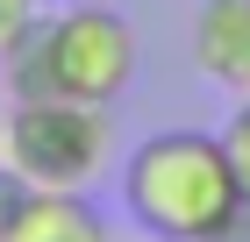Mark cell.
Here are the masks:
<instances>
[{
	"instance_id": "cell-9",
	"label": "cell",
	"mask_w": 250,
	"mask_h": 242,
	"mask_svg": "<svg viewBox=\"0 0 250 242\" xmlns=\"http://www.w3.org/2000/svg\"><path fill=\"white\" fill-rule=\"evenodd\" d=\"M21 200H29V186H21L15 171L0 164V235H7V221H15V214H21Z\"/></svg>"
},
{
	"instance_id": "cell-6",
	"label": "cell",
	"mask_w": 250,
	"mask_h": 242,
	"mask_svg": "<svg viewBox=\"0 0 250 242\" xmlns=\"http://www.w3.org/2000/svg\"><path fill=\"white\" fill-rule=\"evenodd\" d=\"M222 143H229V164H236V178L250 186V100H236V114H229V129H222Z\"/></svg>"
},
{
	"instance_id": "cell-5",
	"label": "cell",
	"mask_w": 250,
	"mask_h": 242,
	"mask_svg": "<svg viewBox=\"0 0 250 242\" xmlns=\"http://www.w3.org/2000/svg\"><path fill=\"white\" fill-rule=\"evenodd\" d=\"M0 242H107L86 192H29Z\"/></svg>"
},
{
	"instance_id": "cell-10",
	"label": "cell",
	"mask_w": 250,
	"mask_h": 242,
	"mask_svg": "<svg viewBox=\"0 0 250 242\" xmlns=\"http://www.w3.org/2000/svg\"><path fill=\"white\" fill-rule=\"evenodd\" d=\"M107 242H157V235H143V228H136V235H107Z\"/></svg>"
},
{
	"instance_id": "cell-7",
	"label": "cell",
	"mask_w": 250,
	"mask_h": 242,
	"mask_svg": "<svg viewBox=\"0 0 250 242\" xmlns=\"http://www.w3.org/2000/svg\"><path fill=\"white\" fill-rule=\"evenodd\" d=\"M36 15H43L36 0H0V57L15 50V43L29 36V29H36Z\"/></svg>"
},
{
	"instance_id": "cell-4",
	"label": "cell",
	"mask_w": 250,
	"mask_h": 242,
	"mask_svg": "<svg viewBox=\"0 0 250 242\" xmlns=\"http://www.w3.org/2000/svg\"><path fill=\"white\" fill-rule=\"evenodd\" d=\"M193 64L208 86L250 100V0H200L193 15Z\"/></svg>"
},
{
	"instance_id": "cell-3",
	"label": "cell",
	"mask_w": 250,
	"mask_h": 242,
	"mask_svg": "<svg viewBox=\"0 0 250 242\" xmlns=\"http://www.w3.org/2000/svg\"><path fill=\"white\" fill-rule=\"evenodd\" d=\"M107 107L79 100H15L0 121V164L29 192H86L107 164Z\"/></svg>"
},
{
	"instance_id": "cell-1",
	"label": "cell",
	"mask_w": 250,
	"mask_h": 242,
	"mask_svg": "<svg viewBox=\"0 0 250 242\" xmlns=\"http://www.w3.org/2000/svg\"><path fill=\"white\" fill-rule=\"evenodd\" d=\"M0 78L15 100H79L115 107L136 86V29L115 7H58L36 15V29L0 57Z\"/></svg>"
},
{
	"instance_id": "cell-2",
	"label": "cell",
	"mask_w": 250,
	"mask_h": 242,
	"mask_svg": "<svg viewBox=\"0 0 250 242\" xmlns=\"http://www.w3.org/2000/svg\"><path fill=\"white\" fill-rule=\"evenodd\" d=\"M236 192H243V178L229 164V143L208 129H157L122 164V206L157 242H200L229 214Z\"/></svg>"
},
{
	"instance_id": "cell-8",
	"label": "cell",
	"mask_w": 250,
	"mask_h": 242,
	"mask_svg": "<svg viewBox=\"0 0 250 242\" xmlns=\"http://www.w3.org/2000/svg\"><path fill=\"white\" fill-rule=\"evenodd\" d=\"M200 242H250V186H243V192L229 200V214H222V221H214V228H208Z\"/></svg>"
},
{
	"instance_id": "cell-11",
	"label": "cell",
	"mask_w": 250,
	"mask_h": 242,
	"mask_svg": "<svg viewBox=\"0 0 250 242\" xmlns=\"http://www.w3.org/2000/svg\"><path fill=\"white\" fill-rule=\"evenodd\" d=\"M0 121H7V107H0Z\"/></svg>"
}]
</instances>
